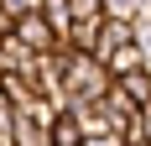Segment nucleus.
<instances>
[{"instance_id": "nucleus-1", "label": "nucleus", "mask_w": 151, "mask_h": 146, "mask_svg": "<svg viewBox=\"0 0 151 146\" xmlns=\"http://www.w3.org/2000/svg\"><path fill=\"white\" fill-rule=\"evenodd\" d=\"M109 89H115V73H109L104 58L63 47V94H68V104H99Z\"/></svg>"}, {"instance_id": "nucleus-2", "label": "nucleus", "mask_w": 151, "mask_h": 146, "mask_svg": "<svg viewBox=\"0 0 151 146\" xmlns=\"http://www.w3.org/2000/svg\"><path fill=\"white\" fill-rule=\"evenodd\" d=\"M16 37H21V42H26L31 52H58V47H63L58 26H52V21H47L42 11H37V16H21V21H16Z\"/></svg>"}, {"instance_id": "nucleus-3", "label": "nucleus", "mask_w": 151, "mask_h": 146, "mask_svg": "<svg viewBox=\"0 0 151 146\" xmlns=\"http://www.w3.org/2000/svg\"><path fill=\"white\" fill-rule=\"evenodd\" d=\"M136 42V21H120V16H104V26H99V52L94 58H115L120 47Z\"/></svg>"}, {"instance_id": "nucleus-4", "label": "nucleus", "mask_w": 151, "mask_h": 146, "mask_svg": "<svg viewBox=\"0 0 151 146\" xmlns=\"http://www.w3.org/2000/svg\"><path fill=\"white\" fill-rule=\"evenodd\" d=\"M99 110L109 115V125H115V131H130V120H136L141 110H146V104H136V99H130V94H125L120 84H115V89L104 94V99H99Z\"/></svg>"}, {"instance_id": "nucleus-5", "label": "nucleus", "mask_w": 151, "mask_h": 146, "mask_svg": "<svg viewBox=\"0 0 151 146\" xmlns=\"http://www.w3.org/2000/svg\"><path fill=\"white\" fill-rule=\"evenodd\" d=\"M104 63H109V73H115V78H130V73L146 68V52H141V42H130V47H120V52H115V58H104Z\"/></svg>"}, {"instance_id": "nucleus-6", "label": "nucleus", "mask_w": 151, "mask_h": 146, "mask_svg": "<svg viewBox=\"0 0 151 146\" xmlns=\"http://www.w3.org/2000/svg\"><path fill=\"white\" fill-rule=\"evenodd\" d=\"M89 136H83V125H78V115L73 110H63L58 115V125H52V146H83Z\"/></svg>"}, {"instance_id": "nucleus-7", "label": "nucleus", "mask_w": 151, "mask_h": 146, "mask_svg": "<svg viewBox=\"0 0 151 146\" xmlns=\"http://www.w3.org/2000/svg\"><path fill=\"white\" fill-rule=\"evenodd\" d=\"M99 26H104V21H78V26L68 31V47H73V52H99Z\"/></svg>"}, {"instance_id": "nucleus-8", "label": "nucleus", "mask_w": 151, "mask_h": 146, "mask_svg": "<svg viewBox=\"0 0 151 146\" xmlns=\"http://www.w3.org/2000/svg\"><path fill=\"white\" fill-rule=\"evenodd\" d=\"M73 5V26L78 21H104V0H68Z\"/></svg>"}, {"instance_id": "nucleus-9", "label": "nucleus", "mask_w": 151, "mask_h": 146, "mask_svg": "<svg viewBox=\"0 0 151 146\" xmlns=\"http://www.w3.org/2000/svg\"><path fill=\"white\" fill-rule=\"evenodd\" d=\"M5 37H16V16L0 5V42H5Z\"/></svg>"}]
</instances>
